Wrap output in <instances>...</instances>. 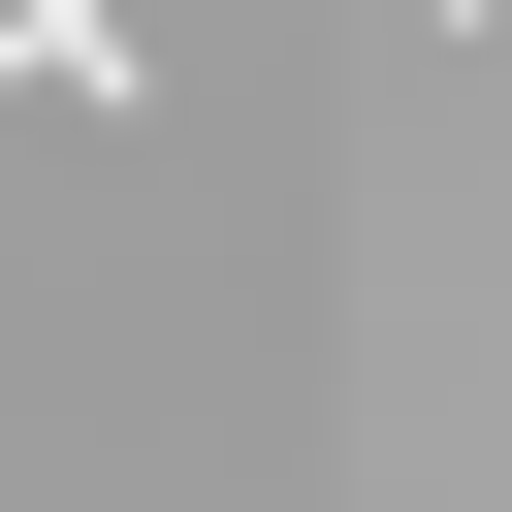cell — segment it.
Listing matches in <instances>:
<instances>
[{
  "label": "cell",
  "mask_w": 512,
  "mask_h": 512,
  "mask_svg": "<svg viewBox=\"0 0 512 512\" xmlns=\"http://www.w3.org/2000/svg\"><path fill=\"white\" fill-rule=\"evenodd\" d=\"M0 96H64V128H128V96H160V32H96V0H0Z\"/></svg>",
  "instance_id": "6da1fadb"
}]
</instances>
